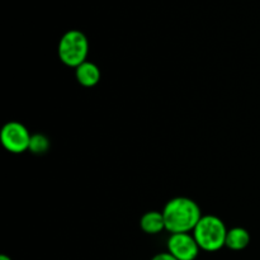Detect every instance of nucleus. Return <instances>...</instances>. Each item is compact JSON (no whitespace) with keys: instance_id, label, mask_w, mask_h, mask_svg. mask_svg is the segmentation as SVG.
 Instances as JSON below:
<instances>
[{"instance_id":"obj_9","label":"nucleus","mask_w":260,"mask_h":260,"mask_svg":"<svg viewBox=\"0 0 260 260\" xmlns=\"http://www.w3.org/2000/svg\"><path fill=\"white\" fill-rule=\"evenodd\" d=\"M48 149H50V140H48L47 136H45L43 134L32 135L29 141V147H28V150L32 154L42 155L47 152Z\"/></svg>"},{"instance_id":"obj_8","label":"nucleus","mask_w":260,"mask_h":260,"mask_svg":"<svg viewBox=\"0 0 260 260\" xmlns=\"http://www.w3.org/2000/svg\"><path fill=\"white\" fill-rule=\"evenodd\" d=\"M250 243V234L244 228H233L228 231L226 248L234 251L244 250Z\"/></svg>"},{"instance_id":"obj_10","label":"nucleus","mask_w":260,"mask_h":260,"mask_svg":"<svg viewBox=\"0 0 260 260\" xmlns=\"http://www.w3.org/2000/svg\"><path fill=\"white\" fill-rule=\"evenodd\" d=\"M151 260H178V259L174 258L169 251H165V253H159L155 256H152Z\"/></svg>"},{"instance_id":"obj_5","label":"nucleus","mask_w":260,"mask_h":260,"mask_svg":"<svg viewBox=\"0 0 260 260\" xmlns=\"http://www.w3.org/2000/svg\"><path fill=\"white\" fill-rule=\"evenodd\" d=\"M168 251L178 260H196L200 254V245L190 233L172 234L168 239Z\"/></svg>"},{"instance_id":"obj_1","label":"nucleus","mask_w":260,"mask_h":260,"mask_svg":"<svg viewBox=\"0 0 260 260\" xmlns=\"http://www.w3.org/2000/svg\"><path fill=\"white\" fill-rule=\"evenodd\" d=\"M165 228L170 234L193 233L202 218L200 206L188 197H175L168 201L162 210Z\"/></svg>"},{"instance_id":"obj_11","label":"nucleus","mask_w":260,"mask_h":260,"mask_svg":"<svg viewBox=\"0 0 260 260\" xmlns=\"http://www.w3.org/2000/svg\"><path fill=\"white\" fill-rule=\"evenodd\" d=\"M0 260H12V258L8 255H5V254H3V255H0Z\"/></svg>"},{"instance_id":"obj_6","label":"nucleus","mask_w":260,"mask_h":260,"mask_svg":"<svg viewBox=\"0 0 260 260\" xmlns=\"http://www.w3.org/2000/svg\"><path fill=\"white\" fill-rule=\"evenodd\" d=\"M76 80L85 88H93L101 81V69L91 61H85L75 69Z\"/></svg>"},{"instance_id":"obj_7","label":"nucleus","mask_w":260,"mask_h":260,"mask_svg":"<svg viewBox=\"0 0 260 260\" xmlns=\"http://www.w3.org/2000/svg\"><path fill=\"white\" fill-rule=\"evenodd\" d=\"M140 228L149 235H157L162 230H167L164 215L159 211H149L140 220Z\"/></svg>"},{"instance_id":"obj_4","label":"nucleus","mask_w":260,"mask_h":260,"mask_svg":"<svg viewBox=\"0 0 260 260\" xmlns=\"http://www.w3.org/2000/svg\"><path fill=\"white\" fill-rule=\"evenodd\" d=\"M32 135L23 123L10 121L3 126L0 131V142L7 151L12 154H22L29 147Z\"/></svg>"},{"instance_id":"obj_2","label":"nucleus","mask_w":260,"mask_h":260,"mask_svg":"<svg viewBox=\"0 0 260 260\" xmlns=\"http://www.w3.org/2000/svg\"><path fill=\"white\" fill-rule=\"evenodd\" d=\"M228 228L220 217L205 215L193 230V236L200 245L201 250L215 253L226 246Z\"/></svg>"},{"instance_id":"obj_3","label":"nucleus","mask_w":260,"mask_h":260,"mask_svg":"<svg viewBox=\"0 0 260 260\" xmlns=\"http://www.w3.org/2000/svg\"><path fill=\"white\" fill-rule=\"evenodd\" d=\"M61 62L70 68H78L85 62L89 53V41L81 30L70 29L61 37L57 47Z\"/></svg>"}]
</instances>
